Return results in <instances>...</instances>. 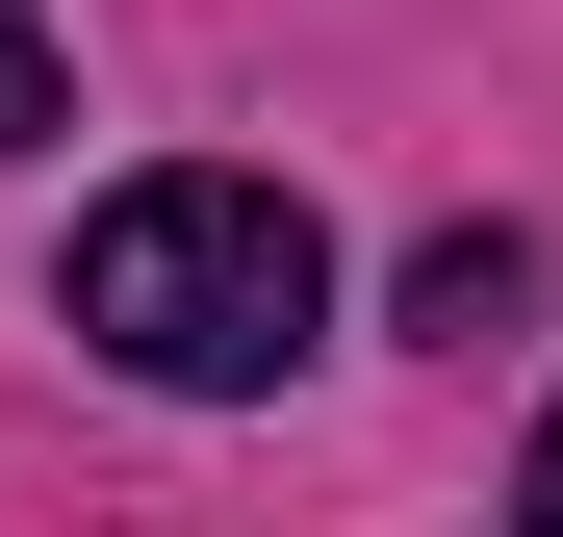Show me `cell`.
<instances>
[{
  "mask_svg": "<svg viewBox=\"0 0 563 537\" xmlns=\"http://www.w3.org/2000/svg\"><path fill=\"white\" fill-rule=\"evenodd\" d=\"M52 333L103 358V384H154V410H256L282 358L333 333V231H308V179H231V154L103 179V205H77Z\"/></svg>",
  "mask_w": 563,
  "mask_h": 537,
  "instance_id": "cell-1",
  "label": "cell"
},
{
  "mask_svg": "<svg viewBox=\"0 0 563 537\" xmlns=\"http://www.w3.org/2000/svg\"><path fill=\"white\" fill-rule=\"evenodd\" d=\"M52 103H77V77H52V26H26V0H0V154H26Z\"/></svg>",
  "mask_w": 563,
  "mask_h": 537,
  "instance_id": "cell-2",
  "label": "cell"
},
{
  "mask_svg": "<svg viewBox=\"0 0 563 537\" xmlns=\"http://www.w3.org/2000/svg\"><path fill=\"white\" fill-rule=\"evenodd\" d=\"M538 537H563V410H538Z\"/></svg>",
  "mask_w": 563,
  "mask_h": 537,
  "instance_id": "cell-3",
  "label": "cell"
}]
</instances>
